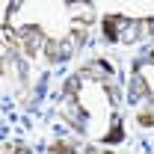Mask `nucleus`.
<instances>
[{"mask_svg": "<svg viewBox=\"0 0 154 154\" xmlns=\"http://www.w3.org/2000/svg\"><path fill=\"white\" fill-rule=\"evenodd\" d=\"M142 98H151V89L145 83V77L134 71V80H131V101H142Z\"/></svg>", "mask_w": 154, "mask_h": 154, "instance_id": "obj_3", "label": "nucleus"}, {"mask_svg": "<svg viewBox=\"0 0 154 154\" xmlns=\"http://www.w3.org/2000/svg\"><path fill=\"white\" fill-rule=\"evenodd\" d=\"M122 139H125V131H122V122H116L113 128L107 131V136H104V142H107V145H116V142H122Z\"/></svg>", "mask_w": 154, "mask_h": 154, "instance_id": "obj_4", "label": "nucleus"}, {"mask_svg": "<svg viewBox=\"0 0 154 154\" xmlns=\"http://www.w3.org/2000/svg\"><path fill=\"white\" fill-rule=\"evenodd\" d=\"M122 27H131V18H125V15H107L104 18V38L107 42H119V30Z\"/></svg>", "mask_w": 154, "mask_h": 154, "instance_id": "obj_2", "label": "nucleus"}, {"mask_svg": "<svg viewBox=\"0 0 154 154\" xmlns=\"http://www.w3.org/2000/svg\"><path fill=\"white\" fill-rule=\"evenodd\" d=\"M136 122H139L142 128H151V125H154V110H145V113H139V116H136Z\"/></svg>", "mask_w": 154, "mask_h": 154, "instance_id": "obj_5", "label": "nucleus"}, {"mask_svg": "<svg viewBox=\"0 0 154 154\" xmlns=\"http://www.w3.org/2000/svg\"><path fill=\"white\" fill-rule=\"evenodd\" d=\"M18 42H24V51L27 54H36L38 48L45 45V36H42V30L36 24H30V27H18Z\"/></svg>", "mask_w": 154, "mask_h": 154, "instance_id": "obj_1", "label": "nucleus"}, {"mask_svg": "<svg viewBox=\"0 0 154 154\" xmlns=\"http://www.w3.org/2000/svg\"><path fill=\"white\" fill-rule=\"evenodd\" d=\"M151 59H154V51H151Z\"/></svg>", "mask_w": 154, "mask_h": 154, "instance_id": "obj_6", "label": "nucleus"}, {"mask_svg": "<svg viewBox=\"0 0 154 154\" xmlns=\"http://www.w3.org/2000/svg\"><path fill=\"white\" fill-rule=\"evenodd\" d=\"M104 154H110V151H104Z\"/></svg>", "mask_w": 154, "mask_h": 154, "instance_id": "obj_7", "label": "nucleus"}]
</instances>
